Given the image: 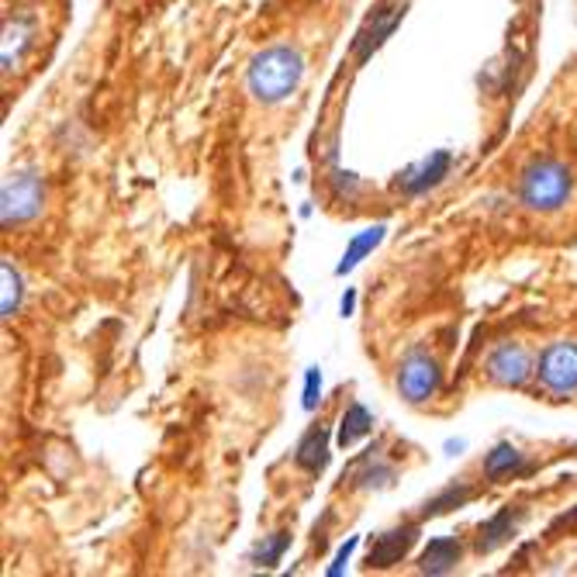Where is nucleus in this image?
<instances>
[{
  "instance_id": "obj_20",
  "label": "nucleus",
  "mask_w": 577,
  "mask_h": 577,
  "mask_svg": "<svg viewBox=\"0 0 577 577\" xmlns=\"http://www.w3.org/2000/svg\"><path fill=\"white\" fill-rule=\"evenodd\" d=\"M0 274H4V319H11V315L18 311V305H21V277H18V270L8 264L4 259V267H0Z\"/></svg>"
},
{
  "instance_id": "obj_17",
  "label": "nucleus",
  "mask_w": 577,
  "mask_h": 577,
  "mask_svg": "<svg viewBox=\"0 0 577 577\" xmlns=\"http://www.w3.org/2000/svg\"><path fill=\"white\" fill-rule=\"evenodd\" d=\"M471 498H474L471 487H464V484H453V487H446V492H443L440 498L425 502L422 518H429V515H443V512H450V508H460V505H467Z\"/></svg>"
},
{
  "instance_id": "obj_11",
  "label": "nucleus",
  "mask_w": 577,
  "mask_h": 577,
  "mask_svg": "<svg viewBox=\"0 0 577 577\" xmlns=\"http://www.w3.org/2000/svg\"><path fill=\"white\" fill-rule=\"evenodd\" d=\"M456 564H460V543L450 536H440V539H429V546L422 550V560H419V570L422 574H450Z\"/></svg>"
},
{
  "instance_id": "obj_21",
  "label": "nucleus",
  "mask_w": 577,
  "mask_h": 577,
  "mask_svg": "<svg viewBox=\"0 0 577 577\" xmlns=\"http://www.w3.org/2000/svg\"><path fill=\"white\" fill-rule=\"evenodd\" d=\"M319 394H322V373L311 367L308 378H305V409H308V412L319 409Z\"/></svg>"
},
{
  "instance_id": "obj_15",
  "label": "nucleus",
  "mask_w": 577,
  "mask_h": 577,
  "mask_svg": "<svg viewBox=\"0 0 577 577\" xmlns=\"http://www.w3.org/2000/svg\"><path fill=\"white\" fill-rule=\"evenodd\" d=\"M384 233H388L384 225H373V228H367V233H360V236L350 243V249H346V256H342V264L336 267V274H350V270L360 264V259H363L367 253H373V249L381 246Z\"/></svg>"
},
{
  "instance_id": "obj_13",
  "label": "nucleus",
  "mask_w": 577,
  "mask_h": 577,
  "mask_svg": "<svg viewBox=\"0 0 577 577\" xmlns=\"http://www.w3.org/2000/svg\"><path fill=\"white\" fill-rule=\"evenodd\" d=\"M515 526H518V512H512V508L498 512L495 518H487V523L481 526V536H477V550L492 554L495 546H502L515 533Z\"/></svg>"
},
{
  "instance_id": "obj_18",
  "label": "nucleus",
  "mask_w": 577,
  "mask_h": 577,
  "mask_svg": "<svg viewBox=\"0 0 577 577\" xmlns=\"http://www.w3.org/2000/svg\"><path fill=\"white\" fill-rule=\"evenodd\" d=\"M394 467L384 464V460H373V464H367L360 474H357V487L360 492H378V487H388L394 481Z\"/></svg>"
},
{
  "instance_id": "obj_14",
  "label": "nucleus",
  "mask_w": 577,
  "mask_h": 577,
  "mask_svg": "<svg viewBox=\"0 0 577 577\" xmlns=\"http://www.w3.org/2000/svg\"><path fill=\"white\" fill-rule=\"evenodd\" d=\"M32 18H18V21H8L4 28V70H14V63L21 60V52L32 45Z\"/></svg>"
},
{
  "instance_id": "obj_23",
  "label": "nucleus",
  "mask_w": 577,
  "mask_h": 577,
  "mask_svg": "<svg viewBox=\"0 0 577 577\" xmlns=\"http://www.w3.org/2000/svg\"><path fill=\"white\" fill-rule=\"evenodd\" d=\"M353 305H357V295L350 291V295L342 298V315H350V311H353Z\"/></svg>"
},
{
  "instance_id": "obj_3",
  "label": "nucleus",
  "mask_w": 577,
  "mask_h": 577,
  "mask_svg": "<svg viewBox=\"0 0 577 577\" xmlns=\"http://www.w3.org/2000/svg\"><path fill=\"white\" fill-rule=\"evenodd\" d=\"M440 384H443V370L429 353L412 350L405 360H401V367H398V391H401V398L409 401V405H425L429 398H436Z\"/></svg>"
},
{
  "instance_id": "obj_5",
  "label": "nucleus",
  "mask_w": 577,
  "mask_h": 577,
  "mask_svg": "<svg viewBox=\"0 0 577 577\" xmlns=\"http://www.w3.org/2000/svg\"><path fill=\"white\" fill-rule=\"evenodd\" d=\"M42 181L39 173H14V177L4 184V225H21L28 218H35L42 212Z\"/></svg>"
},
{
  "instance_id": "obj_1",
  "label": "nucleus",
  "mask_w": 577,
  "mask_h": 577,
  "mask_svg": "<svg viewBox=\"0 0 577 577\" xmlns=\"http://www.w3.org/2000/svg\"><path fill=\"white\" fill-rule=\"evenodd\" d=\"M305 76V55L295 45H270L253 55L246 86L259 104H280L291 97Z\"/></svg>"
},
{
  "instance_id": "obj_12",
  "label": "nucleus",
  "mask_w": 577,
  "mask_h": 577,
  "mask_svg": "<svg viewBox=\"0 0 577 577\" xmlns=\"http://www.w3.org/2000/svg\"><path fill=\"white\" fill-rule=\"evenodd\" d=\"M526 471V456L518 446L512 443H498L492 453L484 456V474L492 481H502V477H512V474H523Z\"/></svg>"
},
{
  "instance_id": "obj_6",
  "label": "nucleus",
  "mask_w": 577,
  "mask_h": 577,
  "mask_svg": "<svg viewBox=\"0 0 577 577\" xmlns=\"http://www.w3.org/2000/svg\"><path fill=\"white\" fill-rule=\"evenodd\" d=\"M533 373V357L523 342H502L487 357V378L498 388H523Z\"/></svg>"
},
{
  "instance_id": "obj_16",
  "label": "nucleus",
  "mask_w": 577,
  "mask_h": 577,
  "mask_svg": "<svg viewBox=\"0 0 577 577\" xmlns=\"http://www.w3.org/2000/svg\"><path fill=\"white\" fill-rule=\"evenodd\" d=\"M370 425H373V415L363 405H350L342 415V425H339V446H353L357 440H363Z\"/></svg>"
},
{
  "instance_id": "obj_24",
  "label": "nucleus",
  "mask_w": 577,
  "mask_h": 577,
  "mask_svg": "<svg viewBox=\"0 0 577 577\" xmlns=\"http://www.w3.org/2000/svg\"><path fill=\"white\" fill-rule=\"evenodd\" d=\"M515 4H523V0H515Z\"/></svg>"
},
{
  "instance_id": "obj_8",
  "label": "nucleus",
  "mask_w": 577,
  "mask_h": 577,
  "mask_svg": "<svg viewBox=\"0 0 577 577\" xmlns=\"http://www.w3.org/2000/svg\"><path fill=\"white\" fill-rule=\"evenodd\" d=\"M450 166H453V156H450L446 150H440V153H432L429 159H422L419 166H412V169L401 173L398 187L405 190L409 197H419V194L432 190L436 184H443V177L450 173Z\"/></svg>"
},
{
  "instance_id": "obj_9",
  "label": "nucleus",
  "mask_w": 577,
  "mask_h": 577,
  "mask_svg": "<svg viewBox=\"0 0 577 577\" xmlns=\"http://www.w3.org/2000/svg\"><path fill=\"white\" fill-rule=\"evenodd\" d=\"M419 539V526H398L384 536H378V543L370 546V567H391L405 557Z\"/></svg>"
},
{
  "instance_id": "obj_4",
  "label": "nucleus",
  "mask_w": 577,
  "mask_h": 577,
  "mask_svg": "<svg viewBox=\"0 0 577 577\" xmlns=\"http://www.w3.org/2000/svg\"><path fill=\"white\" fill-rule=\"evenodd\" d=\"M539 384L550 394H577V342H550L539 357Z\"/></svg>"
},
{
  "instance_id": "obj_22",
  "label": "nucleus",
  "mask_w": 577,
  "mask_h": 577,
  "mask_svg": "<svg viewBox=\"0 0 577 577\" xmlns=\"http://www.w3.org/2000/svg\"><path fill=\"white\" fill-rule=\"evenodd\" d=\"M353 546H357V539H350V543L342 546V550H339V557H336V564L329 567V574H339V570H342V564L350 560V554H353Z\"/></svg>"
},
{
  "instance_id": "obj_2",
  "label": "nucleus",
  "mask_w": 577,
  "mask_h": 577,
  "mask_svg": "<svg viewBox=\"0 0 577 577\" xmlns=\"http://www.w3.org/2000/svg\"><path fill=\"white\" fill-rule=\"evenodd\" d=\"M574 194V177L570 169L557 159H536L523 169V181H518V200L539 215L560 212Z\"/></svg>"
},
{
  "instance_id": "obj_10",
  "label": "nucleus",
  "mask_w": 577,
  "mask_h": 577,
  "mask_svg": "<svg viewBox=\"0 0 577 577\" xmlns=\"http://www.w3.org/2000/svg\"><path fill=\"white\" fill-rule=\"evenodd\" d=\"M298 467L311 471V474H322L329 464V429L326 425H315L308 436L298 443Z\"/></svg>"
},
{
  "instance_id": "obj_7",
  "label": "nucleus",
  "mask_w": 577,
  "mask_h": 577,
  "mask_svg": "<svg viewBox=\"0 0 577 577\" xmlns=\"http://www.w3.org/2000/svg\"><path fill=\"white\" fill-rule=\"evenodd\" d=\"M405 11H409V0H394V4H388V8H381V11H373V18L367 21V28H363L360 39H357V45H353V52H357L360 63H367L370 55L388 42V35L398 28V21L405 18Z\"/></svg>"
},
{
  "instance_id": "obj_19",
  "label": "nucleus",
  "mask_w": 577,
  "mask_h": 577,
  "mask_svg": "<svg viewBox=\"0 0 577 577\" xmlns=\"http://www.w3.org/2000/svg\"><path fill=\"white\" fill-rule=\"evenodd\" d=\"M287 546H291V533H274L270 539H264V546H259L253 560H256L259 567H277Z\"/></svg>"
}]
</instances>
